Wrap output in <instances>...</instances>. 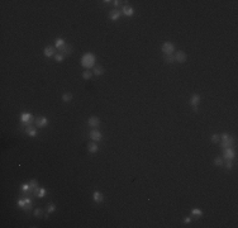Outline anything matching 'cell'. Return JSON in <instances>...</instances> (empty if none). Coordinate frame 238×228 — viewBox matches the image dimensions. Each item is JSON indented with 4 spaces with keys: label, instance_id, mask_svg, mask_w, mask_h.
Masks as SVG:
<instances>
[{
    "label": "cell",
    "instance_id": "1",
    "mask_svg": "<svg viewBox=\"0 0 238 228\" xmlns=\"http://www.w3.org/2000/svg\"><path fill=\"white\" fill-rule=\"evenodd\" d=\"M95 56L93 53H85V55L81 57V66L85 67V69L90 70L91 67H95Z\"/></svg>",
    "mask_w": 238,
    "mask_h": 228
},
{
    "label": "cell",
    "instance_id": "2",
    "mask_svg": "<svg viewBox=\"0 0 238 228\" xmlns=\"http://www.w3.org/2000/svg\"><path fill=\"white\" fill-rule=\"evenodd\" d=\"M220 138H222V143H220V146H222L223 150H224V148L231 147V146L233 145V138H232L228 133H222Z\"/></svg>",
    "mask_w": 238,
    "mask_h": 228
},
{
    "label": "cell",
    "instance_id": "3",
    "mask_svg": "<svg viewBox=\"0 0 238 228\" xmlns=\"http://www.w3.org/2000/svg\"><path fill=\"white\" fill-rule=\"evenodd\" d=\"M33 120H34L33 115L30 113H28V112H24V113L20 114V122L24 123V124H32Z\"/></svg>",
    "mask_w": 238,
    "mask_h": 228
},
{
    "label": "cell",
    "instance_id": "4",
    "mask_svg": "<svg viewBox=\"0 0 238 228\" xmlns=\"http://www.w3.org/2000/svg\"><path fill=\"white\" fill-rule=\"evenodd\" d=\"M234 157H236V152H234L233 148L228 147V148H224V150H223V159L231 160V161H232Z\"/></svg>",
    "mask_w": 238,
    "mask_h": 228
},
{
    "label": "cell",
    "instance_id": "5",
    "mask_svg": "<svg viewBox=\"0 0 238 228\" xmlns=\"http://www.w3.org/2000/svg\"><path fill=\"white\" fill-rule=\"evenodd\" d=\"M161 50H162V52L165 53V55H171V53H174L175 47L171 42H165V43L162 44V48Z\"/></svg>",
    "mask_w": 238,
    "mask_h": 228
},
{
    "label": "cell",
    "instance_id": "6",
    "mask_svg": "<svg viewBox=\"0 0 238 228\" xmlns=\"http://www.w3.org/2000/svg\"><path fill=\"white\" fill-rule=\"evenodd\" d=\"M90 138L94 142H100L103 139V134H101V132L99 129H93V131H90Z\"/></svg>",
    "mask_w": 238,
    "mask_h": 228
},
{
    "label": "cell",
    "instance_id": "7",
    "mask_svg": "<svg viewBox=\"0 0 238 228\" xmlns=\"http://www.w3.org/2000/svg\"><path fill=\"white\" fill-rule=\"evenodd\" d=\"M58 53H61V55H63V56H69V55H71L72 53V47L70 46V44H65L63 47H61V48L58 50Z\"/></svg>",
    "mask_w": 238,
    "mask_h": 228
},
{
    "label": "cell",
    "instance_id": "8",
    "mask_svg": "<svg viewBox=\"0 0 238 228\" xmlns=\"http://www.w3.org/2000/svg\"><path fill=\"white\" fill-rule=\"evenodd\" d=\"M174 56H175V61H177V62H180V63H184L186 61V53L184 52V51H178Z\"/></svg>",
    "mask_w": 238,
    "mask_h": 228
},
{
    "label": "cell",
    "instance_id": "9",
    "mask_svg": "<svg viewBox=\"0 0 238 228\" xmlns=\"http://www.w3.org/2000/svg\"><path fill=\"white\" fill-rule=\"evenodd\" d=\"M47 124H48V119L46 117H38L36 119V126L38 128H44Z\"/></svg>",
    "mask_w": 238,
    "mask_h": 228
},
{
    "label": "cell",
    "instance_id": "10",
    "mask_svg": "<svg viewBox=\"0 0 238 228\" xmlns=\"http://www.w3.org/2000/svg\"><path fill=\"white\" fill-rule=\"evenodd\" d=\"M20 191H22V194H24V195H30V194H33V189L29 185V182H28V184H22Z\"/></svg>",
    "mask_w": 238,
    "mask_h": 228
},
{
    "label": "cell",
    "instance_id": "11",
    "mask_svg": "<svg viewBox=\"0 0 238 228\" xmlns=\"http://www.w3.org/2000/svg\"><path fill=\"white\" fill-rule=\"evenodd\" d=\"M122 14H124L126 17H133L134 15V9L129 5H124L123 9H122Z\"/></svg>",
    "mask_w": 238,
    "mask_h": 228
},
{
    "label": "cell",
    "instance_id": "12",
    "mask_svg": "<svg viewBox=\"0 0 238 228\" xmlns=\"http://www.w3.org/2000/svg\"><path fill=\"white\" fill-rule=\"evenodd\" d=\"M87 124H89L90 127H94V128H96V127L100 126V119H99L98 117H90L89 120H87Z\"/></svg>",
    "mask_w": 238,
    "mask_h": 228
},
{
    "label": "cell",
    "instance_id": "13",
    "mask_svg": "<svg viewBox=\"0 0 238 228\" xmlns=\"http://www.w3.org/2000/svg\"><path fill=\"white\" fill-rule=\"evenodd\" d=\"M25 133H27L29 137H36V136H37V129H36V127L32 126V124H28V127L25 128Z\"/></svg>",
    "mask_w": 238,
    "mask_h": 228
},
{
    "label": "cell",
    "instance_id": "14",
    "mask_svg": "<svg viewBox=\"0 0 238 228\" xmlns=\"http://www.w3.org/2000/svg\"><path fill=\"white\" fill-rule=\"evenodd\" d=\"M43 53L46 57H52V56L56 55V50H55V47H52V46H47L46 48H44Z\"/></svg>",
    "mask_w": 238,
    "mask_h": 228
},
{
    "label": "cell",
    "instance_id": "15",
    "mask_svg": "<svg viewBox=\"0 0 238 228\" xmlns=\"http://www.w3.org/2000/svg\"><path fill=\"white\" fill-rule=\"evenodd\" d=\"M46 194H47V190L43 189V188H37V189H34V191H33V195L38 196V198H44Z\"/></svg>",
    "mask_w": 238,
    "mask_h": 228
},
{
    "label": "cell",
    "instance_id": "16",
    "mask_svg": "<svg viewBox=\"0 0 238 228\" xmlns=\"http://www.w3.org/2000/svg\"><path fill=\"white\" fill-rule=\"evenodd\" d=\"M200 100H202V98H200L199 94H192V96L190 99V105L198 106V104H200Z\"/></svg>",
    "mask_w": 238,
    "mask_h": 228
},
{
    "label": "cell",
    "instance_id": "17",
    "mask_svg": "<svg viewBox=\"0 0 238 228\" xmlns=\"http://www.w3.org/2000/svg\"><path fill=\"white\" fill-rule=\"evenodd\" d=\"M93 199H94L95 203H101L103 199H104V196L100 191H94V193H93Z\"/></svg>",
    "mask_w": 238,
    "mask_h": 228
},
{
    "label": "cell",
    "instance_id": "18",
    "mask_svg": "<svg viewBox=\"0 0 238 228\" xmlns=\"http://www.w3.org/2000/svg\"><path fill=\"white\" fill-rule=\"evenodd\" d=\"M109 17L112 20H117L122 17V12H119V10H112V12L109 13Z\"/></svg>",
    "mask_w": 238,
    "mask_h": 228
},
{
    "label": "cell",
    "instance_id": "19",
    "mask_svg": "<svg viewBox=\"0 0 238 228\" xmlns=\"http://www.w3.org/2000/svg\"><path fill=\"white\" fill-rule=\"evenodd\" d=\"M87 150H89V152H91V153H96L99 150V146L96 145L95 142H90L89 145H87Z\"/></svg>",
    "mask_w": 238,
    "mask_h": 228
},
{
    "label": "cell",
    "instance_id": "20",
    "mask_svg": "<svg viewBox=\"0 0 238 228\" xmlns=\"http://www.w3.org/2000/svg\"><path fill=\"white\" fill-rule=\"evenodd\" d=\"M93 74L96 75V76H100L104 74V67L103 66H95L94 70H93Z\"/></svg>",
    "mask_w": 238,
    "mask_h": 228
},
{
    "label": "cell",
    "instance_id": "21",
    "mask_svg": "<svg viewBox=\"0 0 238 228\" xmlns=\"http://www.w3.org/2000/svg\"><path fill=\"white\" fill-rule=\"evenodd\" d=\"M191 215H194L195 218H200L203 215V210L202 209H198V208H194L191 210Z\"/></svg>",
    "mask_w": 238,
    "mask_h": 228
},
{
    "label": "cell",
    "instance_id": "22",
    "mask_svg": "<svg viewBox=\"0 0 238 228\" xmlns=\"http://www.w3.org/2000/svg\"><path fill=\"white\" fill-rule=\"evenodd\" d=\"M65 44H66V42H65L62 38H57L55 41V46H56V48H57V50H60L61 47H63Z\"/></svg>",
    "mask_w": 238,
    "mask_h": 228
},
{
    "label": "cell",
    "instance_id": "23",
    "mask_svg": "<svg viewBox=\"0 0 238 228\" xmlns=\"http://www.w3.org/2000/svg\"><path fill=\"white\" fill-rule=\"evenodd\" d=\"M62 100L66 101V103L71 101L72 100V94H71V93H65V94L62 95Z\"/></svg>",
    "mask_w": 238,
    "mask_h": 228
},
{
    "label": "cell",
    "instance_id": "24",
    "mask_svg": "<svg viewBox=\"0 0 238 228\" xmlns=\"http://www.w3.org/2000/svg\"><path fill=\"white\" fill-rule=\"evenodd\" d=\"M165 61L167 63H174L175 62V56L172 55H165Z\"/></svg>",
    "mask_w": 238,
    "mask_h": 228
},
{
    "label": "cell",
    "instance_id": "25",
    "mask_svg": "<svg viewBox=\"0 0 238 228\" xmlns=\"http://www.w3.org/2000/svg\"><path fill=\"white\" fill-rule=\"evenodd\" d=\"M83 77L85 80H90V79L93 77V72L90 71V70H86L85 72H83Z\"/></svg>",
    "mask_w": 238,
    "mask_h": 228
},
{
    "label": "cell",
    "instance_id": "26",
    "mask_svg": "<svg viewBox=\"0 0 238 228\" xmlns=\"http://www.w3.org/2000/svg\"><path fill=\"white\" fill-rule=\"evenodd\" d=\"M55 210H56V205L53 204V203H50V204L47 205V213L51 214V213H53Z\"/></svg>",
    "mask_w": 238,
    "mask_h": 228
},
{
    "label": "cell",
    "instance_id": "27",
    "mask_svg": "<svg viewBox=\"0 0 238 228\" xmlns=\"http://www.w3.org/2000/svg\"><path fill=\"white\" fill-rule=\"evenodd\" d=\"M17 204H18V207L20 208V209H24V208L27 207V203H25V199H19Z\"/></svg>",
    "mask_w": 238,
    "mask_h": 228
},
{
    "label": "cell",
    "instance_id": "28",
    "mask_svg": "<svg viewBox=\"0 0 238 228\" xmlns=\"http://www.w3.org/2000/svg\"><path fill=\"white\" fill-rule=\"evenodd\" d=\"M219 141H220V134L214 133L213 136H212V142H213V143H218Z\"/></svg>",
    "mask_w": 238,
    "mask_h": 228
},
{
    "label": "cell",
    "instance_id": "29",
    "mask_svg": "<svg viewBox=\"0 0 238 228\" xmlns=\"http://www.w3.org/2000/svg\"><path fill=\"white\" fill-rule=\"evenodd\" d=\"M53 57H55V60L57 61V62H62V61H63V58H65V56L61 55V53H56Z\"/></svg>",
    "mask_w": 238,
    "mask_h": 228
},
{
    "label": "cell",
    "instance_id": "30",
    "mask_svg": "<svg viewBox=\"0 0 238 228\" xmlns=\"http://www.w3.org/2000/svg\"><path fill=\"white\" fill-rule=\"evenodd\" d=\"M29 185H30V186H32L33 191H34V189H37V188H38V181L33 179V180H30V181H29Z\"/></svg>",
    "mask_w": 238,
    "mask_h": 228
},
{
    "label": "cell",
    "instance_id": "31",
    "mask_svg": "<svg viewBox=\"0 0 238 228\" xmlns=\"http://www.w3.org/2000/svg\"><path fill=\"white\" fill-rule=\"evenodd\" d=\"M42 215H43V210H42L41 208H38V209L34 210V217H37V218H41Z\"/></svg>",
    "mask_w": 238,
    "mask_h": 228
},
{
    "label": "cell",
    "instance_id": "32",
    "mask_svg": "<svg viewBox=\"0 0 238 228\" xmlns=\"http://www.w3.org/2000/svg\"><path fill=\"white\" fill-rule=\"evenodd\" d=\"M214 165L215 166H223V159L222 157H217L214 160Z\"/></svg>",
    "mask_w": 238,
    "mask_h": 228
},
{
    "label": "cell",
    "instance_id": "33",
    "mask_svg": "<svg viewBox=\"0 0 238 228\" xmlns=\"http://www.w3.org/2000/svg\"><path fill=\"white\" fill-rule=\"evenodd\" d=\"M232 167H233V164H232V161H231V160H227V162H225V169L231 170Z\"/></svg>",
    "mask_w": 238,
    "mask_h": 228
},
{
    "label": "cell",
    "instance_id": "34",
    "mask_svg": "<svg viewBox=\"0 0 238 228\" xmlns=\"http://www.w3.org/2000/svg\"><path fill=\"white\" fill-rule=\"evenodd\" d=\"M191 221H192V218H191V217H186V218L184 219V222H185V223H190Z\"/></svg>",
    "mask_w": 238,
    "mask_h": 228
},
{
    "label": "cell",
    "instance_id": "35",
    "mask_svg": "<svg viewBox=\"0 0 238 228\" xmlns=\"http://www.w3.org/2000/svg\"><path fill=\"white\" fill-rule=\"evenodd\" d=\"M119 4H120L119 0H114V1H113V5H114V7H119Z\"/></svg>",
    "mask_w": 238,
    "mask_h": 228
},
{
    "label": "cell",
    "instance_id": "36",
    "mask_svg": "<svg viewBox=\"0 0 238 228\" xmlns=\"http://www.w3.org/2000/svg\"><path fill=\"white\" fill-rule=\"evenodd\" d=\"M192 110H194V112H195V113H196V112H198V110H199V109H198V106H192Z\"/></svg>",
    "mask_w": 238,
    "mask_h": 228
}]
</instances>
